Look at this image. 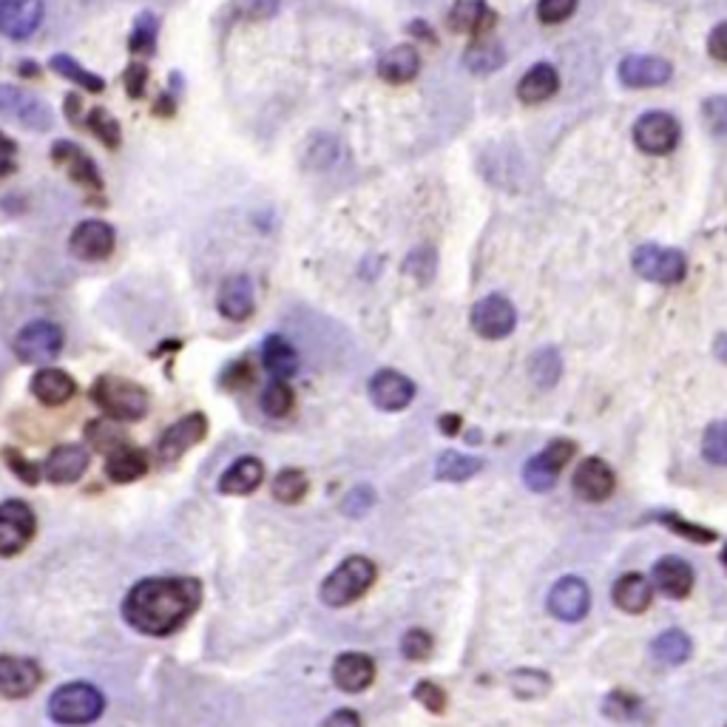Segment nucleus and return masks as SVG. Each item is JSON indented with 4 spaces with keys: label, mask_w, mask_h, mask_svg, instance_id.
<instances>
[{
    "label": "nucleus",
    "mask_w": 727,
    "mask_h": 727,
    "mask_svg": "<svg viewBox=\"0 0 727 727\" xmlns=\"http://www.w3.org/2000/svg\"><path fill=\"white\" fill-rule=\"evenodd\" d=\"M415 398V384L407 375L395 373V370H378L370 378V401L384 412H398L407 409Z\"/></svg>",
    "instance_id": "17"
},
{
    "label": "nucleus",
    "mask_w": 727,
    "mask_h": 727,
    "mask_svg": "<svg viewBox=\"0 0 727 727\" xmlns=\"http://www.w3.org/2000/svg\"><path fill=\"white\" fill-rule=\"evenodd\" d=\"M603 710H605V716H611V719H617V722H625V719L637 716L639 699L625 691H614L611 696H608V699H605Z\"/></svg>",
    "instance_id": "49"
},
{
    "label": "nucleus",
    "mask_w": 727,
    "mask_h": 727,
    "mask_svg": "<svg viewBox=\"0 0 727 727\" xmlns=\"http://www.w3.org/2000/svg\"><path fill=\"white\" fill-rule=\"evenodd\" d=\"M205 432H208V421H205L202 412L179 418L177 424L168 426L165 435L160 438L162 461H177V458H182L191 446H196L205 438Z\"/></svg>",
    "instance_id": "20"
},
{
    "label": "nucleus",
    "mask_w": 727,
    "mask_h": 727,
    "mask_svg": "<svg viewBox=\"0 0 727 727\" xmlns=\"http://www.w3.org/2000/svg\"><path fill=\"white\" fill-rule=\"evenodd\" d=\"M262 361L270 375H276L279 381L290 378L299 370V353L293 350V344L282 336H267L262 344Z\"/></svg>",
    "instance_id": "32"
},
{
    "label": "nucleus",
    "mask_w": 727,
    "mask_h": 727,
    "mask_svg": "<svg viewBox=\"0 0 727 727\" xmlns=\"http://www.w3.org/2000/svg\"><path fill=\"white\" fill-rule=\"evenodd\" d=\"M617 74L625 89H657L671 80L674 66L665 57H654V54H628Z\"/></svg>",
    "instance_id": "12"
},
{
    "label": "nucleus",
    "mask_w": 727,
    "mask_h": 727,
    "mask_svg": "<svg viewBox=\"0 0 727 727\" xmlns=\"http://www.w3.org/2000/svg\"><path fill=\"white\" fill-rule=\"evenodd\" d=\"M89 128L100 137V140L106 142L108 148H117L120 145V123L103 111V108H94L89 114Z\"/></svg>",
    "instance_id": "45"
},
{
    "label": "nucleus",
    "mask_w": 727,
    "mask_h": 727,
    "mask_svg": "<svg viewBox=\"0 0 727 727\" xmlns=\"http://www.w3.org/2000/svg\"><path fill=\"white\" fill-rule=\"evenodd\" d=\"M86 469H89V452L77 444L57 446V449H52V455L46 458V463H43L46 478L52 483H60V486L80 480V475Z\"/></svg>",
    "instance_id": "23"
},
{
    "label": "nucleus",
    "mask_w": 727,
    "mask_h": 727,
    "mask_svg": "<svg viewBox=\"0 0 727 727\" xmlns=\"http://www.w3.org/2000/svg\"><path fill=\"white\" fill-rule=\"evenodd\" d=\"M117 245V233L108 222H100V219H86L80 222L74 231H71L69 248L77 259H86V262H100V259H108L111 250Z\"/></svg>",
    "instance_id": "14"
},
{
    "label": "nucleus",
    "mask_w": 727,
    "mask_h": 727,
    "mask_svg": "<svg viewBox=\"0 0 727 727\" xmlns=\"http://www.w3.org/2000/svg\"><path fill=\"white\" fill-rule=\"evenodd\" d=\"M611 600L625 614H642V611H648V605L654 600V586L642 574H622L620 580L614 583Z\"/></svg>",
    "instance_id": "30"
},
{
    "label": "nucleus",
    "mask_w": 727,
    "mask_h": 727,
    "mask_svg": "<svg viewBox=\"0 0 727 727\" xmlns=\"http://www.w3.org/2000/svg\"><path fill=\"white\" fill-rule=\"evenodd\" d=\"M551 679L549 674H543V671H517L512 674V688H515L517 696H523V699H537V696H543V693L549 691Z\"/></svg>",
    "instance_id": "42"
},
{
    "label": "nucleus",
    "mask_w": 727,
    "mask_h": 727,
    "mask_svg": "<svg viewBox=\"0 0 727 727\" xmlns=\"http://www.w3.org/2000/svg\"><path fill=\"white\" fill-rule=\"evenodd\" d=\"M716 355L727 361V336H719V341H716Z\"/></svg>",
    "instance_id": "60"
},
{
    "label": "nucleus",
    "mask_w": 727,
    "mask_h": 727,
    "mask_svg": "<svg viewBox=\"0 0 727 727\" xmlns=\"http://www.w3.org/2000/svg\"><path fill=\"white\" fill-rule=\"evenodd\" d=\"M418 69H421V54L409 43L392 46L390 52L378 60V77L392 83V86H404L409 80H415Z\"/></svg>",
    "instance_id": "28"
},
{
    "label": "nucleus",
    "mask_w": 727,
    "mask_h": 727,
    "mask_svg": "<svg viewBox=\"0 0 727 727\" xmlns=\"http://www.w3.org/2000/svg\"><path fill=\"white\" fill-rule=\"evenodd\" d=\"M131 52L134 54H151L154 52V43H157V18L154 15H140L137 26H134V35H131Z\"/></svg>",
    "instance_id": "44"
},
{
    "label": "nucleus",
    "mask_w": 727,
    "mask_h": 727,
    "mask_svg": "<svg viewBox=\"0 0 727 727\" xmlns=\"http://www.w3.org/2000/svg\"><path fill=\"white\" fill-rule=\"evenodd\" d=\"M321 727H361V716L355 710H336Z\"/></svg>",
    "instance_id": "57"
},
{
    "label": "nucleus",
    "mask_w": 727,
    "mask_h": 727,
    "mask_svg": "<svg viewBox=\"0 0 727 727\" xmlns=\"http://www.w3.org/2000/svg\"><path fill=\"white\" fill-rule=\"evenodd\" d=\"M375 583V563L355 554L347 557L341 566L321 583V603L330 608H344V605L355 603L358 597H364L370 586Z\"/></svg>",
    "instance_id": "4"
},
{
    "label": "nucleus",
    "mask_w": 727,
    "mask_h": 727,
    "mask_svg": "<svg viewBox=\"0 0 727 727\" xmlns=\"http://www.w3.org/2000/svg\"><path fill=\"white\" fill-rule=\"evenodd\" d=\"M375 679V662L367 654H341L333 665V682L344 693H361L373 685Z\"/></svg>",
    "instance_id": "22"
},
{
    "label": "nucleus",
    "mask_w": 727,
    "mask_h": 727,
    "mask_svg": "<svg viewBox=\"0 0 727 727\" xmlns=\"http://www.w3.org/2000/svg\"><path fill=\"white\" fill-rule=\"evenodd\" d=\"M682 137V128L676 123L674 114L668 111H645L634 125V142L642 154H651V157H662V154H671Z\"/></svg>",
    "instance_id": "8"
},
{
    "label": "nucleus",
    "mask_w": 727,
    "mask_h": 727,
    "mask_svg": "<svg viewBox=\"0 0 727 727\" xmlns=\"http://www.w3.org/2000/svg\"><path fill=\"white\" fill-rule=\"evenodd\" d=\"M6 463H9V466L18 472V478L23 480V483H29V486H35L37 480H40V472H37L35 463L23 461L20 452H9V449H6Z\"/></svg>",
    "instance_id": "52"
},
{
    "label": "nucleus",
    "mask_w": 727,
    "mask_h": 727,
    "mask_svg": "<svg viewBox=\"0 0 727 727\" xmlns=\"http://www.w3.org/2000/svg\"><path fill=\"white\" fill-rule=\"evenodd\" d=\"M560 89V74L551 63H537L532 69L526 71L517 83V97L520 103L526 106H540L546 103L549 97H554Z\"/></svg>",
    "instance_id": "27"
},
{
    "label": "nucleus",
    "mask_w": 727,
    "mask_h": 727,
    "mask_svg": "<svg viewBox=\"0 0 727 727\" xmlns=\"http://www.w3.org/2000/svg\"><path fill=\"white\" fill-rule=\"evenodd\" d=\"M338 157V140L327 134H316L307 142L304 151V168H330Z\"/></svg>",
    "instance_id": "40"
},
{
    "label": "nucleus",
    "mask_w": 727,
    "mask_h": 727,
    "mask_svg": "<svg viewBox=\"0 0 727 727\" xmlns=\"http://www.w3.org/2000/svg\"><path fill=\"white\" fill-rule=\"evenodd\" d=\"M279 12V0H248V18L267 20Z\"/></svg>",
    "instance_id": "56"
},
{
    "label": "nucleus",
    "mask_w": 727,
    "mask_h": 727,
    "mask_svg": "<svg viewBox=\"0 0 727 727\" xmlns=\"http://www.w3.org/2000/svg\"><path fill=\"white\" fill-rule=\"evenodd\" d=\"M571 486H574V495L580 497V500H586V503H603V500L614 495L617 478H614V469L603 458H586V461L577 466V472L571 478Z\"/></svg>",
    "instance_id": "16"
},
{
    "label": "nucleus",
    "mask_w": 727,
    "mask_h": 727,
    "mask_svg": "<svg viewBox=\"0 0 727 727\" xmlns=\"http://www.w3.org/2000/svg\"><path fill=\"white\" fill-rule=\"evenodd\" d=\"M412 696H415V699H418L426 710H432V713H444L446 710L444 688H438V685H435V682H429V679L418 682V685H415V691H412Z\"/></svg>",
    "instance_id": "51"
},
{
    "label": "nucleus",
    "mask_w": 727,
    "mask_h": 727,
    "mask_svg": "<svg viewBox=\"0 0 727 727\" xmlns=\"http://www.w3.org/2000/svg\"><path fill=\"white\" fill-rule=\"evenodd\" d=\"M495 20V12L486 6V0H458L446 15L449 29L458 35H483L495 26Z\"/></svg>",
    "instance_id": "24"
},
{
    "label": "nucleus",
    "mask_w": 727,
    "mask_h": 727,
    "mask_svg": "<svg viewBox=\"0 0 727 727\" xmlns=\"http://www.w3.org/2000/svg\"><path fill=\"white\" fill-rule=\"evenodd\" d=\"M296 404V395L293 390L287 387V381H273V384H267L265 392H262V409H265L270 418H284V415H290V409Z\"/></svg>",
    "instance_id": "39"
},
{
    "label": "nucleus",
    "mask_w": 727,
    "mask_h": 727,
    "mask_svg": "<svg viewBox=\"0 0 727 727\" xmlns=\"http://www.w3.org/2000/svg\"><path fill=\"white\" fill-rule=\"evenodd\" d=\"M651 583L657 588L659 594L671 597V600H685L693 591V568L688 560L682 557H662L651 568Z\"/></svg>",
    "instance_id": "19"
},
{
    "label": "nucleus",
    "mask_w": 727,
    "mask_h": 727,
    "mask_svg": "<svg viewBox=\"0 0 727 727\" xmlns=\"http://www.w3.org/2000/svg\"><path fill=\"white\" fill-rule=\"evenodd\" d=\"M216 307L225 319L231 321H248L256 310V293H253V282H250L245 273H236L228 276L222 287H219V296H216Z\"/></svg>",
    "instance_id": "21"
},
{
    "label": "nucleus",
    "mask_w": 727,
    "mask_h": 727,
    "mask_svg": "<svg viewBox=\"0 0 727 727\" xmlns=\"http://www.w3.org/2000/svg\"><path fill=\"white\" fill-rule=\"evenodd\" d=\"M506 63V52L495 40H475L469 43V49L463 52V66L472 74H492Z\"/></svg>",
    "instance_id": "33"
},
{
    "label": "nucleus",
    "mask_w": 727,
    "mask_h": 727,
    "mask_svg": "<svg viewBox=\"0 0 727 727\" xmlns=\"http://www.w3.org/2000/svg\"><path fill=\"white\" fill-rule=\"evenodd\" d=\"M469 321H472V330H475L480 338L500 341V338H506L515 333L517 310H515V304L509 302L506 296L492 293V296L480 299V302L472 307Z\"/></svg>",
    "instance_id": "10"
},
{
    "label": "nucleus",
    "mask_w": 727,
    "mask_h": 727,
    "mask_svg": "<svg viewBox=\"0 0 727 727\" xmlns=\"http://www.w3.org/2000/svg\"><path fill=\"white\" fill-rule=\"evenodd\" d=\"M574 9H577V0H540L537 3V18L546 26H557V23L571 18Z\"/></svg>",
    "instance_id": "48"
},
{
    "label": "nucleus",
    "mask_w": 727,
    "mask_h": 727,
    "mask_svg": "<svg viewBox=\"0 0 727 727\" xmlns=\"http://www.w3.org/2000/svg\"><path fill=\"white\" fill-rule=\"evenodd\" d=\"M0 117L18 123L26 131H52L54 128V108L29 91L18 89V86H6L0 83Z\"/></svg>",
    "instance_id": "5"
},
{
    "label": "nucleus",
    "mask_w": 727,
    "mask_h": 727,
    "mask_svg": "<svg viewBox=\"0 0 727 727\" xmlns=\"http://www.w3.org/2000/svg\"><path fill=\"white\" fill-rule=\"evenodd\" d=\"M671 532L682 534V537H688L693 543H713L716 540V532L713 529H705V526H696L691 520H682V517L676 515H662L659 517Z\"/></svg>",
    "instance_id": "46"
},
{
    "label": "nucleus",
    "mask_w": 727,
    "mask_h": 727,
    "mask_svg": "<svg viewBox=\"0 0 727 727\" xmlns=\"http://www.w3.org/2000/svg\"><path fill=\"white\" fill-rule=\"evenodd\" d=\"M631 265L642 279L657 284H676L685 279L688 262L682 250L662 248V245H639L631 256Z\"/></svg>",
    "instance_id": "7"
},
{
    "label": "nucleus",
    "mask_w": 727,
    "mask_h": 727,
    "mask_svg": "<svg viewBox=\"0 0 727 727\" xmlns=\"http://www.w3.org/2000/svg\"><path fill=\"white\" fill-rule=\"evenodd\" d=\"M37 520L29 503L23 500H3L0 503V557H15L26 549L35 537Z\"/></svg>",
    "instance_id": "9"
},
{
    "label": "nucleus",
    "mask_w": 727,
    "mask_h": 727,
    "mask_svg": "<svg viewBox=\"0 0 727 727\" xmlns=\"http://www.w3.org/2000/svg\"><path fill=\"white\" fill-rule=\"evenodd\" d=\"M49 66H52L60 77L71 80L74 86H80L83 91H91V94L106 91V80L97 77V74L86 69V66H80V63H77L74 57H69V54H54L52 60H49Z\"/></svg>",
    "instance_id": "35"
},
{
    "label": "nucleus",
    "mask_w": 727,
    "mask_h": 727,
    "mask_svg": "<svg viewBox=\"0 0 727 727\" xmlns=\"http://www.w3.org/2000/svg\"><path fill=\"white\" fill-rule=\"evenodd\" d=\"M46 18L43 0H0V35L26 40L40 29Z\"/></svg>",
    "instance_id": "13"
},
{
    "label": "nucleus",
    "mask_w": 727,
    "mask_h": 727,
    "mask_svg": "<svg viewBox=\"0 0 727 727\" xmlns=\"http://www.w3.org/2000/svg\"><path fill=\"white\" fill-rule=\"evenodd\" d=\"M347 500H350V503L344 506V512H347V515L358 517V515H364V512H367V509L373 506L375 495L370 492V489H367V486H361V489H355L353 495L347 497Z\"/></svg>",
    "instance_id": "55"
},
{
    "label": "nucleus",
    "mask_w": 727,
    "mask_h": 727,
    "mask_svg": "<svg viewBox=\"0 0 727 727\" xmlns=\"http://www.w3.org/2000/svg\"><path fill=\"white\" fill-rule=\"evenodd\" d=\"M407 273L409 276H415L418 282H429L432 276H435V250L432 248H418L409 253L407 259Z\"/></svg>",
    "instance_id": "50"
},
{
    "label": "nucleus",
    "mask_w": 727,
    "mask_h": 727,
    "mask_svg": "<svg viewBox=\"0 0 727 727\" xmlns=\"http://www.w3.org/2000/svg\"><path fill=\"white\" fill-rule=\"evenodd\" d=\"M265 478V463L259 461V458H239V461H233L225 472H222V478H219V492L222 495H250V492H256L259 489V483Z\"/></svg>",
    "instance_id": "26"
},
{
    "label": "nucleus",
    "mask_w": 727,
    "mask_h": 727,
    "mask_svg": "<svg viewBox=\"0 0 727 727\" xmlns=\"http://www.w3.org/2000/svg\"><path fill=\"white\" fill-rule=\"evenodd\" d=\"M106 472L114 483H134V480H140L148 472V458H145L142 449L125 444L117 446V449L108 452Z\"/></svg>",
    "instance_id": "31"
},
{
    "label": "nucleus",
    "mask_w": 727,
    "mask_h": 727,
    "mask_svg": "<svg viewBox=\"0 0 727 727\" xmlns=\"http://www.w3.org/2000/svg\"><path fill=\"white\" fill-rule=\"evenodd\" d=\"M483 469V461L480 458H472V455H461V452H444L438 463H435V475L441 480H449V483H461V480H469L472 475H478Z\"/></svg>",
    "instance_id": "36"
},
{
    "label": "nucleus",
    "mask_w": 727,
    "mask_h": 727,
    "mask_svg": "<svg viewBox=\"0 0 727 727\" xmlns=\"http://www.w3.org/2000/svg\"><path fill=\"white\" fill-rule=\"evenodd\" d=\"M310 489V480L304 475L302 469H282L276 480H273V497L279 503H302V497Z\"/></svg>",
    "instance_id": "38"
},
{
    "label": "nucleus",
    "mask_w": 727,
    "mask_h": 727,
    "mask_svg": "<svg viewBox=\"0 0 727 727\" xmlns=\"http://www.w3.org/2000/svg\"><path fill=\"white\" fill-rule=\"evenodd\" d=\"M722 563H725V566H727V549L722 551Z\"/></svg>",
    "instance_id": "61"
},
{
    "label": "nucleus",
    "mask_w": 727,
    "mask_h": 727,
    "mask_svg": "<svg viewBox=\"0 0 727 727\" xmlns=\"http://www.w3.org/2000/svg\"><path fill=\"white\" fill-rule=\"evenodd\" d=\"M458 426H461V418H455V415H446V418H441V429H444V435H455V432H458Z\"/></svg>",
    "instance_id": "59"
},
{
    "label": "nucleus",
    "mask_w": 727,
    "mask_h": 727,
    "mask_svg": "<svg viewBox=\"0 0 727 727\" xmlns=\"http://www.w3.org/2000/svg\"><path fill=\"white\" fill-rule=\"evenodd\" d=\"M145 80H148V69L140 66V63H134V66H128L125 69V89L131 97H142V91H145Z\"/></svg>",
    "instance_id": "54"
},
{
    "label": "nucleus",
    "mask_w": 727,
    "mask_h": 727,
    "mask_svg": "<svg viewBox=\"0 0 727 727\" xmlns=\"http://www.w3.org/2000/svg\"><path fill=\"white\" fill-rule=\"evenodd\" d=\"M702 120L708 125L710 134L716 137H725L727 134V94H716L708 97L705 106H702Z\"/></svg>",
    "instance_id": "43"
},
{
    "label": "nucleus",
    "mask_w": 727,
    "mask_h": 727,
    "mask_svg": "<svg viewBox=\"0 0 727 727\" xmlns=\"http://www.w3.org/2000/svg\"><path fill=\"white\" fill-rule=\"evenodd\" d=\"M12 154H15V142L6 140L3 134H0V177H6L12 168H15V162H12Z\"/></svg>",
    "instance_id": "58"
},
{
    "label": "nucleus",
    "mask_w": 727,
    "mask_h": 727,
    "mask_svg": "<svg viewBox=\"0 0 727 727\" xmlns=\"http://www.w3.org/2000/svg\"><path fill=\"white\" fill-rule=\"evenodd\" d=\"M549 614L563 622H580L591 608V591L580 577H563L549 591Z\"/></svg>",
    "instance_id": "15"
},
{
    "label": "nucleus",
    "mask_w": 727,
    "mask_h": 727,
    "mask_svg": "<svg viewBox=\"0 0 727 727\" xmlns=\"http://www.w3.org/2000/svg\"><path fill=\"white\" fill-rule=\"evenodd\" d=\"M12 350L23 364H49L63 350V330L54 321H32L15 336Z\"/></svg>",
    "instance_id": "6"
},
{
    "label": "nucleus",
    "mask_w": 727,
    "mask_h": 727,
    "mask_svg": "<svg viewBox=\"0 0 727 727\" xmlns=\"http://www.w3.org/2000/svg\"><path fill=\"white\" fill-rule=\"evenodd\" d=\"M702 455L713 466H727V421H716L705 429Z\"/></svg>",
    "instance_id": "41"
},
{
    "label": "nucleus",
    "mask_w": 727,
    "mask_h": 727,
    "mask_svg": "<svg viewBox=\"0 0 727 727\" xmlns=\"http://www.w3.org/2000/svg\"><path fill=\"white\" fill-rule=\"evenodd\" d=\"M199 600L202 586L194 577H154L128 591L123 617L145 637H168L191 620Z\"/></svg>",
    "instance_id": "1"
},
{
    "label": "nucleus",
    "mask_w": 727,
    "mask_h": 727,
    "mask_svg": "<svg viewBox=\"0 0 727 727\" xmlns=\"http://www.w3.org/2000/svg\"><path fill=\"white\" fill-rule=\"evenodd\" d=\"M91 401L114 421H140L148 412V392L117 375H103L91 387Z\"/></svg>",
    "instance_id": "3"
},
{
    "label": "nucleus",
    "mask_w": 727,
    "mask_h": 727,
    "mask_svg": "<svg viewBox=\"0 0 727 727\" xmlns=\"http://www.w3.org/2000/svg\"><path fill=\"white\" fill-rule=\"evenodd\" d=\"M708 52L713 60H722L727 63V20L725 23H719L708 37Z\"/></svg>",
    "instance_id": "53"
},
{
    "label": "nucleus",
    "mask_w": 727,
    "mask_h": 727,
    "mask_svg": "<svg viewBox=\"0 0 727 727\" xmlns=\"http://www.w3.org/2000/svg\"><path fill=\"white\" fill-rule=\"evenodd\" d=\"M106 710V699L89 682H69L49 699V716L57 725L83 727L97 722Z\"/></svg>",
    "instance_id": "2"
},
{
    "label": "nucleus",
    "mask_w": 727,
    "mask_h": 727,
    "mask_svg": "<svg viewBox=\"0 0 727 727\" xmlns=\"http://www.w3.org/2000/svg\"><path fill=\"white\" fill-rule=\"evenodd\" d=\"M651 654L657 662L662 665H682V662H688L693 654V645H691V637L685 634V631H665V634H659L654 642H651Z\"/></svg>",
    "instance_id": "34"
},
{
    "label": "nucleus",
    "mask_w": 727,
    "mask_h": 727,
    "mask_svg": "<svg viewBox=\"0 0 727 727\" xmlns=\"http://www.w3.org/2000/svg\"><path fill=\"white\" fill-rule=\"evenodd\" d=\"M529 373H532V381L540 390H551L560 381V375H563V358H560V353L554 347H543V350L534 353Z\"/></svg>",
    "instance_id": "37"
},
{
    "label": "nucleus",
    "mask_w": 727,
    "mask_h": 727,
    "mask_svg": "<svg viewBox=\"0 0 727 727\" xmlns=\"http://www.w3.org/2000/svg\"><path fill=\"white\" fill-rule=\"evenodd\" d=\"M40 685V668L26 657H0V696L6 699H26Z\"/></svg>",
    "instance_id": "18"
},
{
    "label": "nucleus",
    "mask_w": 727,
    "mask_h": 727,
    "mask_svg": "<svg viewBox=\"0 0 727 727\" xmlns=\"http://www.w3.org/2000/svg\"><path fill=\"white\" fill-rule=\"evenodd\" d=\"M577 446L571 441H551L543 452H537L532 461L523 466V483L532 492H549L560 478V472L566 469L568 461L574 458Z\"/></svg>",
    "instance_id": "11"
},
{
    "label": "nucleus",
    "mask_w": 727,
    "mask_h": 727,
    "mask_svg": "<svg viewBox=\"0 0 727 727\" xmlns=\"http://www.w3.org/2000/svg\"><path fill=\"white\" fill-rule=\"evenodd\" d=\"M52 157L54 165L66 168L69 177L77 182V185H86V188H103V179L97 174V165L91 160L86 151H80L77 145L71 142L60 140L52 145Z\"/></svg>",
    "instance_id": "25"
},
{
    "label": "nucleus",
    "mask_w": 727,
    "mask_h": 727,
    "mask_svg": "<svg viewBox=\"0 0 727 727\" xmlns=\"http://www.w3.org/2000/svg\"><path fill=\"white\" fill-rule=\"evenodd\" d=\"M432 637L421 631V628H412L407 631V637L401 639V651H404V657L412 659V662H426L429 654H432Z\"/></svg>",
    "instance_id": "47"
},
{
    "label": "nucleus",
    "mask_w": 727,
    "mask_h": 727,
    "mask_svg": "<svg viewBox=\"0 0 727 727\" xmlns=\"http://www.w3.org/2000/svg\"><path fill=\"white\" fill-rule=\"evenodd\" d=\"M74 392H77V384L63 370L46 367V370H40L32 378V395H35L40 404H46V407H63V404H69L71 398H74Z\"/></svg>",
    "instance_id": "29"
}]
</instances>
